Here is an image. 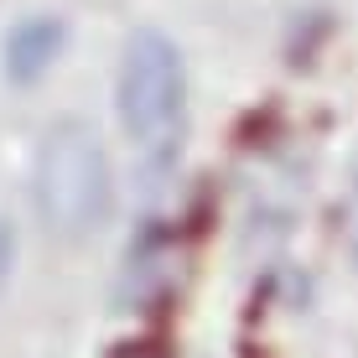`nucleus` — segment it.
Returning a JSON list of instances; mask_svg holds the SVG:
<instances>
[{"label":"nucleus","mask_w":358,"mask_h":358,"mask_svg":"<svg viewBox=\"0 0 358 358\" xmlns=\"http://www.w3.org/2000/svg\"><path fill=\"white\" fill-rule=\"evenodd\" d=\"M115 109L130 145L151 171H166L177 162L182 135H187V68H182V52L166 31L141 27L125 42Z\"/></svg>","instance_id":"obj_1"},{"label":"nucleus","mask_w":358,"mask_h":358,"mask_svg":"<svg viewBox=\"0 0 358 358\" xmlns=\"http://www.w3.org/2000/svg\"><path fill=\"white\" fill-rule=\"evenodd\" d=\"M31 197H36V213H42L47 234H57V239H89V234L109 224L115 177H109V156L89 120H57L42 135Z\"/></svg>","instance_id":"obj_2"},{"label":"nucleus","mask_w":358,"mask_h":358,"mask_svg":"<svg viewBox=\"0 0 358 358\" xmlns=\"http://www.w3.org/2000/svg\"><path fill=\"white\" fill-rule=\"evenodd\" d=\"M63 36H68V27L57 16H27V21H16L10 36H6V78L10 83H36L47 68L57 63Z\"/></svg>","instance_id":"obj_3"},{"label":"nucleus","mask_w":358,"mask_h":358,"mask_svg":"<svg viewBox=\"0 0 358 358\" xmlns=\"http://www.w3.org/2000/svg\"><path fill=\"white\" fill-rule=\"evenodd\" d=\"M343 244H348V255L358 265V187L348 192V203H343Z\"/></svg>","instance_id":"obj_4"},{"label":"nucleus","mask_w":358,"mask_h":358,"mask_svg":"<svg viewBox=\"0 0 358 358\" xmlns=\"http://www.w3.org/2000/svg\"><path fill=\"white\" fill-rule=\"evenodd\" d=\"M109 358H166V353L156 348V343H120Z\"/></svg>","instance_id":"obj_5"}]
</instances>
